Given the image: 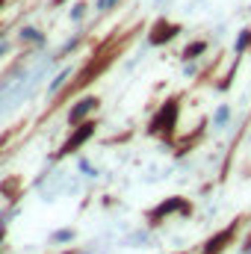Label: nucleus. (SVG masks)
<instances>
[{
  "label": "nucleus",
  "mask_w": 251,
  "mask_h": 254,
  "mask_svg": "<svg viewBox=\"0 0 251 254\" xmlns=\"http://www.w3.org/2000/svg\"><path fill=\"white\" fill-rule=\"evenodd\" d=\"M89 136H92V125H83V130H77V133H74V139H71V142H65V148L60 151V154H68V151H74V145L86 142Z\"/></svg>",
  "instance_id": "obj_1"
},
{
  "label": "nucleus",
  "mask_w": 251,
  "mask_h": 254,
  "mask_svg": "<svg viewBox=\"0 0 251 254\" xmlns=\"http://www.w3.org/2000/svg\"><path fill=\"white\" fill-rule=\"evenodd\" d=\"M92 107H95V101H92V98H86V101H80V107H74V110H71V116H68V119L77 125V122H80V119H83Z\"/></svg>",
  "instance_id": "obj_2"
},
{
  "label": "nucleus",
  "mask_w": 251,
  "mask_h": 254,
  "mask_svg": "<svg viewBox=\"0 0 251 254\" xmlns=\"http://www.w3.org/2000/svg\"><path fill=\"white\" fill-rule=\"evenodd\" d=\"M228 122V107H222L219 113H216V125H225Z\"/></svg>",
  "instance_id": "obj_3"
},
{
  "label": "nucleus",
  "mask_w": 251,
  "mask_h": 254,
  "mask_svg": "<svg viewBox=\"0 0 251 254\" xmlns=\"http://www.w3.org/2000/svg\"><path fill=\"white\" fill-rule=\"evenodd\" d=\"M198 51H204V42H195L192 48L187 51V60H192V54H198Z\"/></svg>",
  "instance_id": "obj_4"
},
{
  "label": "nucleus",
  "mask_w": 251,
  "mask_h": 254,
  "mask_svg": "<svg viewBox=\"0 0 251 254\" xmlns=\"http://www.w3.org/2000/svg\"><path fill=\"white\" fill-rule=\"evenodd\" d=\"M21 39H39V33L33 27H27V30H21Z\"/></svg>",
  "instance_id": "obj_5"
},
{
  "label": "nucleus",
  "mask_w": 251,
  "mask_h": 254,
  "mask_svg": "<svg viewBox=\"0 0 251 254\" xmlns=\"http://www.w3.org/2000/svg\"><path fill=\"white\" fill-rule=\"evenodd\" d=\"M65 77H68V71H63V74H60V77H57V80H54V86H51V92H57V89H60V86H63V80Z\"/></svg>",
  "instance_id": "obj_6"
},
{
  "label": "nucleus",
  "mask_w": 251,
  "mask_h": 254,
  "mask_svg": "<svg viewBox=\"0 0 251 254\" xmlns=\"http://www.w3.org/2000/svg\"><path fill=\"white\" fill-rule=\"evenodd\" d=\"M246 42H249V33H243V36H240V42H237V51H243V48H246Z\"/></svg>",
  "instance_id": "obj_7"
}]
</instances>
